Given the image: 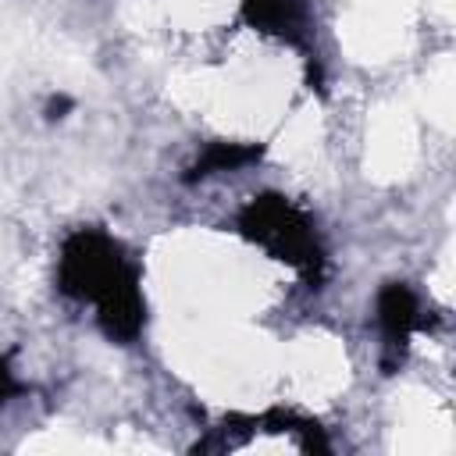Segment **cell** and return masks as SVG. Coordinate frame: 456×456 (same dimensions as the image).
I'll use <instances>...</instances> for the list:
<instances>
[{
	"label": "cell",
	"instance_id": "52a82bcc",
	"mask_svg": "<svg viewBox=\"0 0 456 456\" xmlns=\"http://www.w3.org/2000/svg\"><path fill=\"white\" fill-rule=\"evenodd\" d=\"M57 110H68V100H64V96H61V100H50V107H46V114H50V118H61Z\"/></svg>",
	"mask_w": 456,
	"mask_h": 456
},
{
	"label": "cell",
	"instance_id": "6da1fadb",
	"mask_svg": "<svg viewBox=\"0 0 456 456\" xmlns=\"http://www.w3.org/2000/svg\"><path fill=\"white\" fill-rule=\"evenodd\" d=\"M57 281L68 296L96 303L100 328L114 342H132L142 328V299L135 289V267L125 260L121 246L96 232H75L61 249Z\"/></svg>",
	"mask_w": 456,
	"mask_h": 456
},
{
	"label": "cell",
	"instance_id": "5b68a950",
	"mask_svg": "<svg viewBox=\"0 0 456 456\" xmlns=\"http://www.w3.org/2000/svg\"><path fill=\"white\" fill-rule=\"evenodd\" d=\"M260 146H246V142H210L196 164L185 171V182H200V178H210V175H221V171H239L253 160H260Z\"/></svg>",
	"mask_w": 456,
	"mask_h": 456
},
{
	"label": "cell",
	"instance_id": "3957f363",
	"mask_svg": "<svg viewBox=\"0 0 456 456\" xmlns=\"http://www.w3.org/2000/svg\"><path fill=\"white\" fill-rule=\"evenodd\" d=\"M378 321H381V335H385V353H388V367L395 360H403V349L410 342L413 331H420L428 324L424 310H420V299L410 285L403 281H388L378 296Z\"/></svg>",
	"mask_w": 456,
	"mask_h": 456
},
{
	"label": "cell",
	"instance_id": "277c9868",
	"mask_svg": "<svg viewBox=\"0 0 456 456\" xmlns=\"http://www.w3.org/2000/svg\"><path fill=\"white\" fill-rule=\"evenodd\" d=\"M242 18L256 32L278 36L292 46H303L310 36V14L303 0H242Z\"/></svg>",
	"mask_w": 456,
	"mask_h": 456
},
{
	"label": "cell",
	"instance_id": "8992f818",
	"mask_svg": "<svg viewBox=\"0 0 456 456\" xmlns=\"http://www.w3.org/2000/svg\"><path fill=\"white\" fill-rule=\"evenodd\" d=\"M18 388H21V385L14 381V374H11V367H7V360L0 356V406H4V403H7V399H11L14 392H18Z\"/></svg>",
	"mask_w": 456,
	"mask_h": 456
},
{
	"label": "cell",
	"instance_id": "7a4b0ae2",
	"mask_svg": "<svg viewBox=\"0 0 456 456\" xmlns=\"http://www.w3.org/2000/svg\"><path fill=\"white\" fill-rule=\"evenodd\" d=\"M239 228L253 242H260L264 249H271L278 260L292 264L303 278H310V281L321 278L324 256H321V242L314 235V224L289 200H281V196H260V200H253L242 210Z\"/></svg>",
	"mask_w": 456,
	"mask_h": 456
}]
</instances>
